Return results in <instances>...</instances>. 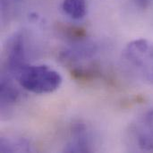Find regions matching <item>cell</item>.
Returning a JSON list of instances; mask_svg holds the SVG:
<instances>
[{
  "label": "cell",
  "mask_w": 153,
  "mask_h": 153,
  "mask_svg": "<svg viewBox=\"0 0 153 153\" xmlns=\"http://www.w3.org/2000/svg\"><path fill=\"white\" fill-rule=\"evenodd\" d=\"M15 79L22 88L35 94L52 93L63 82L61 74L45 65H25L18 72Z\"/></svg>",
  "instance_id": "6da1fadb"
},
{
  "label": "cell",
  "mask_w": 153,
  "mask_h": 153,
  "mask_svg": "<svg viewBox=\"0 0 153 153\" xmlns=\"http://www.w3.org/2000/svg\"><path fill=\"white\" fill-rule=\"evenodd\" d=\"M123 59L143 82L153 85V42L144 39L131 41L123 50Z\"/></svg>",
  "instance_id": "7a4b0ae2"
},
{
  "label": "cell",
  "mask_w": 153,
  "mask_h": 153,
  "mask_svg": "<svg viewBox=\"0 0 153 153\" xmlns=\"http://www.w3.org/2000/svg\"><path fill=\"white\" fill-rule=\"evenodd\" d=\"M26 65L23 36L15 34L9 41L6 51V67L9 74L14 78L18 72Z\"/></svg>",
  "instance_id": "3957f363"
},
{
  "label": "cell",
  "mask_w": 153,
  "mask_h": 153,
  "mask_svg": "<svg viewBox=\"0 0 153 153\" xmlns=\"http://www.w3.org/2000/svg\"><path fill=\"white\" fill-rule=\"evenodd\" d=\"M139 147L147 152H153V109L144 113L137 121L134 128Z\"/></svg>",
  "instance_id": "277c9868"
},
{
  "label": "cell",
  "mask_w": 153,
  "mask_h": 153,
  "mask_svg": "<svg viewBox=\"0 0 153 153\" xmlns=\"http://www.w3.org/2000/svg\"><path fill=\"white\" fill-rule=\"evenodd\" d=\"M90 138L83 126H76L73 131L71 142L66 149L67 152H89L90 151Z\"/></svg>",
  "instance_id": "5b68a950"
},
{
  "label": "cell",
  "mask_w": 153,
  "mask_h": 153,
  "mask_svg": "<svg viewBox=\"0 0 153 153\" xmlns=\"http://www.w3.org/2000/svg\"><path fill=\"white\" fill-rule=\"evenodd\" d=\"M88 0H63L62 9L74 20H81L87 13Z\"/></svg>",
  "instance_id": "8992f818"
},
{
  "label": "cell",
  "mask_w": 153,
  "mask_h": 153,
  "mask_svg": "<svg viewBox=\"0 0 153 153\" xmlns=\"http://www.w3.org/2000/svg\"><path fill=\"white\" fill-rule=\"evenodd\" d=\"M135 1L138 4V5L143 7V8H146L151 2V0H135Z\"/></svg>",
  "instance_id": "52a82bcc"
}]
</instances>
